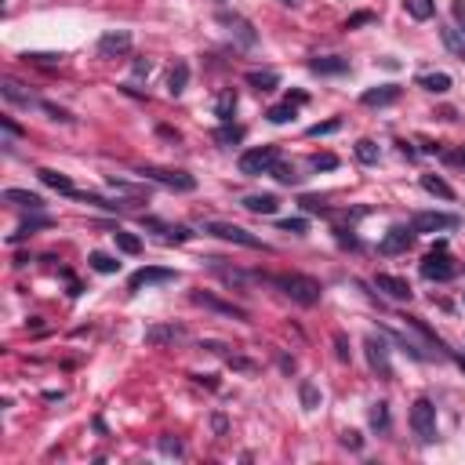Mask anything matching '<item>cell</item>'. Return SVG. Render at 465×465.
<instances>
[{"label": "cell", "instance_id": "cell-1", "mask_svg": "<svg viewBox=\"0 0 465 465\" xmlns=\"http://www.w3.org/2000/svg\"><path fill=\"white\" fill-rule=\"evenodd\" d=\"M277 284H280L284 291L298 302V306H316V302H320V295H324V287H320V280H313V277H302V272H287V277H277Z\"/></svg>", "mask_w": 465, "mask_h": 465}, {"label": "cell", "instance_id": "cell-2", "mask_svg": "<svg viewBox=\"0 0 465 465\" xmlns=\"http://www.w3.org/2000/svg\"><path fill=\"white\" fill-rule=\"evenodd\" d=\"M411 429H414V437H418L422 443L437 440V407H432V400H425V396L414 400V407H411Z\"/></svg>", "mask_w": 465, "mask_h": 465}, {"label": "cell", "instance_id": "cell-3", "mask_svg": "<svg viewBox=\"0 0 465 465\" xmlns=\"http://www.w3.org/2000/svg\"><path fill=\"white\" fill-rule=\"evenodd\" d=\"M204 233H211V236H218V240H229V244H240V247H251V251H269V247H266L254 233L233 226V222H207Z\"/></svg>", "mask_w": 465, "mask_h": 465}, {"label": "cell", "instance_id": "cell-4", "mask_svg": "<svg viewBox=\"0 0 465 465\" xmlns=\"http://www.w3.org/2000/svg\"><path fill=\"white\" fill-rule=\"evenodd\" d=\"M142 179H149L156 186H168V189H179V193H193L197 179L189 171H168V168H138Z\"/></svg>", "mask_w": 465, "mask_h": 465}, {"label": "cell", "instance_id": "cell-5", "mask_svg": "<svg viewBox=\"0 0 465 465\" xmlns=\"http://www.w3.org/2000/svg\"><path fill=\"white\" fill-rule=\"evenodd\" d=\"M364 352H367V364L382 382H393V364H389V345L378 338V334H367L364 338Z\"/></svg>", "mask_w": 465, "mask_h": 465}, {"label": "cell", "instance_id": "cell-6", "mask_svg": "<svg viewBox=\"0 0 465 465\" xmlns=\"http://www.w3.org/2000/svg\"><path fill=\"white\" fill-rule=\"evenodd\" d=\"M277 160H280V149H277V146L247 149L244 156H240V174H269Z\"/></svg>", "mask_w": 465, "mask_h": 465}, {"label": "cell", "instance_id": "cell-7", "mask_svg": "<svg viewBox=\"0 0 465 465\" xmlns=\"http://www.w3.org/2000/svg\"><path fill=\"white\" fill-rule=\"evenodd\" d=\"M218 22L226 26V33L240 44V47H254L259 44V29H254L244 15H229V11H218Z\"/></svg>", "mask_w": 465, "mask_h": 465}, {"label": "cell", "instance_id": "cell-8", "mask_svg": "<svg viewBox=\"0 0 465 465\" xmlns=\"http://www.w3.org/2000/svg\"><path fill=\"white\" fill-rule=\"evenodd\" d=\"M422 277H425V280H451V277H455V262H451V254H447L443 247L429 251L425 259H422Z\"/></svg>", "mask_w": 465, "mask_h": 465}, {"label": "cell", "instance_id": "cell-9", "mask_svg": "<svg viewBox=\"0 0 465 465\" xmlns=\"http://www.w3.org/2000/svg\"><path fill=\"white\" fill-rule=\"evenodd\" d=\"M458 218L455 215H443V211H418L411 222L414 233H440V229H455Z\"/></svg>", "mask_w": 465, "mask_h": 465}, {"label": "cell", "instance_id": "cell-10", "mask_svg": "<svg viewBox=\"0 0 465 465\" xmlns=\"http://www.w3.org/2000/svg\"><path fill=\"white\" fill-rule=\"evenodd\" d=\"M171 280H179V272H174V269L146 266V269H138L135 277L127 280V287H131V291H142V287H156V284H171Z\"/></svg>", "mask_w": 465, "mask_h": 465}, {"label": "cell", "instance_id": "cell-11", "mask_svg": "<svg viewBox=\"0 0 465 465\" xmlns=\"http://www.w3.org/2000/svg\"><path fill=\"white\" fill-rule=\"evenodd\" d=\"M127 51H131V33L127 29H109V33H102V40H99L102 58H120Z\"/></svg>", "mask_w": 465, "mask_h": 465}, {"label": "cell", "instance_id": "cell-12", "mask_svg": "<svg viewBox=\"0 0 465 465\" xmlns=\"http://www.w3.org/2000/svg\"><path fill=\"white\" fill-rule=\"evenodd\" d=\"M414 236H418V233H414L411 226H393L386 236H382V254H404L411 244H414Z\"/></svg>", "mask_w": 465, "mask_h": 465}, {"label": "cell", "instance_id": "cell-13", "mask_svg": "<svg viewBox=\"0 0 465 465\" xmlns=\"http://www.w3.org/2000/svg\"><path fill=\"white\" fill-rule=\"evenodd\" d=\"M193 302L204 309H211V313H222V316H233V320H247V309H240L233 306V302H222L215 295H207V291H193Z\"/></svg>", "mask_w": 465, "mask_h": 465}, {"label": "cell", "instance_id": "cell-14", "mask_svg": "<svg viewBox=\"0 0 465 465\" xmlns=\"http://www.w3.org/2000/svg\"><path fill=\"white\" fill-rule=\"evenodd\" d=\"M375 287L378 291H386L389 298H396V302H407L414 291H411V284L404 280V277H393V272H378L375 277Z\"/></svg>", "mask_w": 465, "mask_h": 465}, {"label": "cell", "instance_id": "cell-15", "mask_svg": "<svg viewBox=\"0 0 465 465\" xmlns=\"http://www.w3.org/2000/svg\"><path fill=\"white\" fill-rule=\"evenodd\" d=\"M360 102H364V106H393V102H400V88H396V84L371 88V91L360 95Z\"/></svg>", "mask_w": 465, "mask_h": 465}, {"label": "cell", "instance_id": "cell-16", "mask_svg": "<svg viewBox=\"0 0 465 465\" xmlns=\"http://www.w3.org/2000/svg\"><path fill=\"white\" fill-rule=\"evenodd\" d=\"M0 95H4L8 102H15V106H40V99H33L29 91H22V84H15L11 76H4V84H0Z\"/></svg>", "mask_w": 465, "mask_h": 465}, {"label": "cell", "instance_id": "cell-17", "mask_svg": "<svg viewBox=\"0 0 465 465\" xmlns=\"http://www.w3.org/2000/svg\"><path fill=\"white\" fill-rule=\"evenodd\" d=\"M244 207H247L251 215H277L280 200L272 197V193H254V197H244Z\"/></svg>", "mask_w": 465, "mask_h": 465}, {"label": "cell", "instance_id": "cell-18", "mask_svg": "<svg viewBox=\"0 0 465 465\" xmlns=\"http://www.w3.org/2000/svg\"><path fill=\"white\" fill-rule=\"evenodd\" d=\"M182 327H174V324H160V327H149L146 331V345H164V342H179L182 338Z\"/></svg>", "mask_w": 465, "mask_h": 465}, {"label": "cell", "instance_id": "cell-19", "mask_svg": "<svg viewBox=\"0 0 465 465\" xmlns=\"http://www.w3.org/2000/svg\"><path fill=\"white\" fill-rule=\"evenodd\" d=\"M313 73H324V76H334V73H345L349 70V58H338V55H327V58H313L309 62Z\"/></svg>", "mask_w": 465, "mask_h": 465}, {"label": "cell", "instance_id": "cell-20", "mask_svg": "<svg viewBox=\"0 0 465 465\" xmlns=\"http://www.w3.org/2000/svg\"><path fill=\"white\" fill-rule=\"evenodd\" d=\"M4 200L15 207H29V211H40L44 207V200L37 193H29V189H4Z\"/></svg>", "mask_w": 465, "mask_h": 465}, {"label": "cell", "instance_id": "cell-21", "mask_svg": "<svg viewBox=\"0 0 465 465\" xmlns=\"http://www.w3.org/2000/svg\"><path fill=\"white\" fill-rule=\"evenodd\" d=\"M186 84H189V66H186V62H174V70L168 76V95H171V99H179V95L186 91Z\"/></svg>", "mask_w": 465, "mask_h": 465}, {"label": "cell", "instance_id": "cell-22", "mask_svg": "<svg viewBox=\"0 0 465 465\" xmlns=\"http://www.w3.org/2000/svg\"><path fill=\"white\" fill-rule=\"evenodd\" d=\"M37 174H40V182H44V186H51V189H58V193H66V197H73V182H70V179H66V174H62V171H51V168H40Z\"/></svg>", "mask_w": 465, "mask_h": 465}, {"label": "cell", "instance_id": "cell-23", "mask_svg": "<svg viewBox=\"0 0 465 465\" xmlns=\"http://www.w3.org/2000/svg\"><path fill=\"white\" fill-rule=\"evenodd\" d=\"M233 113H236V91L226 88V91H218V99H215V117H222V124H226V120H233Z\"/></svg>", "mask_w": 465, "mask_h": 465}, {"label": "cell", "instance_id": "cell-24", "mask_svg": "<svg viewBox=\"0 0 465 465\" xmlns=\"http://www.w3.org/2000/svg\"><path fill=\"white\" fill-rule=\"evenodd\" d=\"M422 189H425V193H432V197H440V200H455V189L447 186L440 174H422Z\"/></svg>", "mask_w": 465, "mask_h": 465}, {"label": "cell", "instance_id": "cell-25", "mask_svg": "<svg viewBox=\"0 0 465 465\" xmlns=\"http://www.w3.org/2000/svg\"><path fill=\"white\" fill-rule=\"evenodd\" d=\"M418 88H425L432 95H443V91H451V76H447V73H422Z\"/></svg>", "mask_w": 465, "mask_h": 465}, {"label": "cell", "instance_id": "cell-26", "mask_svg": "<svg viewBox=\"0 0 465 465\" xmlns=\"http://www.w3.org/2000/svg\"><path fill=\"white\" fill-rule=\"evenodd\" d=\"M247 84L254 88V91H272V88H277L280 84V73H272V70H254V73H247Z\"/></svg>", "mask_w": 465, "mask_h": 465}, {"label": "cell", "instance_id": "cell-27", "mask_svg": "<svg viewBox=\"0 0 465 465\" xmlns=\"http://www.w3.org/2000/svg\"><path fill=\"white\" fill-rule=\"evenodd\" d=\"M244 135H247V131H244L240 124H229V120H226V124L215 131V142H222V146H236V142H244Z\"/></svg>", "mask_w": 465, "mask_h": 465}, {"label": "cell", "instance_id": "cell-28", "mask_svg": "<svg viewBox=\"0 0 465 465\" xmlns=\"http://www.w3.org/2000/svg\"><path fill=\"white\" fill-rule=\"evenodd\" d=\"M295 113H298V102H291V99H284L280 106H272L269 109V124H287V120H295Z\"/></svg>", "mask_w": 465, "mask_h": 465}, {"label": "cell", "instance_id": "cell-29", "mask_svg": "<svg viewBox=\"0 0 465 465\" xmlns=\"http://www.w3.org/2000/svg\"><path fill=\"white\" fill-rule=\"evenodd\" d=\"M88 262H91V269H95V272H106V277H109V272H117V269H120V262L113 259V254H106V251H95Z\"/></svg>", "mask_w": 465, "mask_h": 465}, {"label": "cell", "instance_id": "cell-30", "mask_svg": "<svg viewBox=\"0 0 465 465\" xmlns=\"http://www.w3.org/2000/svg\"><path fill=\"white\" fill-rule=\"evenodd\" d=\"M211 269H215L226 284H236V287H247V280H251L247 272H240V269H226V266H218V259H211Z\"/></svg>", "mask_w": 465, "mask_h": 465}, {"label": "cell", "instance_id": "cell-31", "mask_svg": "<svg viewBox=\"0 0 465 465\" xmlns=\"http://www.w3.org/2000/svg\"><path fill=\"white\" fill-rule=\"evenodd\" d=\"M298 396H302V407H306V411H316V407H320V389L313 386L309 378H302V386H298Z\"/></svg>", "mask_w": 465, "mask_h": 465}, {"label": "cell", "instance_id": "cell-32", "mask_svg": "<svg viewBox=\"0 0 465 465\" xmlns=\"http://www.w3.org/2000/svg\"><path fill=\"white\" fill-rule=\"evenodd\" d=\"M272 179H277V182H284V186H295L298 179H302V174L295 171V164H284V160H277V164H272Z\"/></svg>", "mask_w": 465, "mask_h": 465}, {"label": "cell", "instance_id": "cell-33", "mask_svg": "<svg viewBox=\"0 0 465 465\" xmlns=\"http://www.w3.org/2000/svg\"><path fill=\"white\" fill-rule=\"evenodd\" d=\"M432 11H437L432 0H407V15H411V19H418V22H429Z\"/></svg>", "mask_w": 465, "mask_h": 465}, {"label": "cell", "instance_id": "cell-34", "mask_svg": "<svg viewBox=\"0 0 465 465\" xmlns=\"http://www.w3.org/2000/svg\"><path fill=\"white\" fill-rule=\"evenodd\" d=\"M113 240H117V247H120L124 254H138V251H142V240H138L135 233H127V229H117Z\"/></svg>", "mask_w": 465, "mask_h": 465}, {"label": "cell", "instance_id": "cell-35", "mask_svg": "<svg viewBox=\"0 0 465 465\" xmlns=\"http://www.w3.org/2000/svg\"><path fill=\"white\" fill-rule=\"evenodd\" d=\"M51 226V218H33V222H26V226H19V233H11V244H19V240H26V236H33L37 229H47Z\"/></svg>", "mask_w": 465, "mask_h": 465}, {"label": "cell", "instance_id": "cell-36", "mask_svg": "<svg viewBox=\"0 0 465 465\" xmlns=\"http://www.w3.org/2000/svg\"><path fill=\"white\" fill-rule=\"evenodd\" d=\"M371 425L378 429V432H389V404H371Z\"/></svg>", "mask_w": 465, "mask_h": 465}, {"label": "cell", "instance_id": "cell-37", "mask_svg": "<svg viewBox=\"0 0 465 465\" xmlns=\"http://www.w3.org/2000/svg\"><path fill=\"white\" fill-rule=\"evenodd\" d=\"M357 160H360V164H378V146H375L371 138H360L357 142Z\"/></svg>", "mask_w": 465, "mask_h": 465}, {"label": "cell", "instance_id": "cell-38", "mask_svg": "<svg viewBox=\"0 0 465 465\" xmlns=\"http://www.w3.org/2000/svg\"><path fill=\"white\" fill-rule=\"evenodd\" d=\"M443 44L455 51V58H462V62H465V40L458 37V29H451V26H447V29H443Z\"/></svg>", "mask_w": 465, "mask_h": 465}, {"label": "cell", "instance_id": "cell-39", "mask_svg": "<svg viewBox=\"0 0 465 465\" xmlns=\"http://www.w3.org/2000/svg\"><path fill=\"white\" fill-rule=\"evenodd\" d=\"M338 127H342V117H334V120H324V124H313L306 135H309V138H320V135H334Z\"/></svg>", "mask_w": 465, "mask_h": 465}, {"label": "cell", "instance_id": "cell-40", "mask_svg": "<svg viewBox=\"0 0 465 465\" xmlns=\"http://www.w3.org/2000/svg\"><path fill=\"white\" fill-rule=\"evenodd\" d=\"M156 447H160V455H168V458H182V443L171 440V437H160Z\"/></svg>", "mask_w": 465, "mask_h": 465}, {"label": "cell", "instance_id": "cell-41", "mask_svg": "<svg viewBox=\"0 0 465 465\" xmlns=\"http://www.w3.org/2000/svg\"><path fill=\"white\" fill-rule=\"evenodd\" d=\"M193 233H189L186 226H168L164 229V244H182V240H189Z\"/></svg>", "mask_w": 465, "mask_h": 465}, {"label": "cell", "instance_id": "cell-42", "mask_svg": "<svg viewBox=\"0 0 465 465\" xmlns=\"http://www.w3.org/2000/svg\"><path fill=\"white\" fill-rule=\"evenodd\" d=\"M334 352H338V360H342V364H349L352 352H349V338H345V331H334Z\"/></svg>", "mask_w": 465, "mask_h": 465}, {"label": "cell", "instance_id": "cell-43", "mask_svg": "<svg viewBox=\"0 0 465 465\" xmlns=\"http://www.w3.org/2000/svg\"><path fill=\"white\" fill-rule=\"evenodd\" d=\"M280 229H284V233H295V236H302V233L309 229V222H306V218H284V222H280Z\"/></svg>", "mask_w": 465, "mask_h": 465}, {"label": "cell", "instance_id": "cell-44", "mask_svg": "<svg viewBox=\"0 0 465 465\" xmlns=\"http://www.w3.org/2000/svg\"><path fill=\"white\" fill-rule=\"evenodd\" d=\"M313 168L316 171H331V168H338V156H334V153H320V156H313Z\"/></svg>", "mask_w": 465, "mask_h": 465}, {"label": "cell", "instance_id": "cell-45", "mask_svg": "<svg viewBox=\"0 0 465 465\" xmlns=\"http://www.w3.org/2000/svg\"><path fill=\"white\" fill-rule=\"evenodd\" d=\"M40 109H44V113H51V120H62V124H70V120H73L66 109H58V106H51V102H40Z\"/></svg>", "mask_w": 465, "mask_h": 465}, {"label": "cell", "instance_id": "cell-46", "mask_svg": "<svg viewBox=\"0 0 465 465\" xmlns=\"http://www.w3.org/2000/svg\"><path fill=\"white\" fill-rule=\"evenodd\" d=\"M364 22H375V15H371V11H357V15H349L345 29H357V26H364Z\"/></svg>", "mask_w": 465, "mask_h": 465}, {"label": "cell", "instance_id": "cell-47", "mask_svg": "<svg viewBox=\"0 0 465 465\" xmlns=\"http://www.w3.org/2000/svg\"><path fill=\"white\" fill-rule=\"evenodd\" d=\"M342 443L352 447V451H360V447H364V437H360L357 429H349V432H342Z\"/></svg>", "mask_w": 465, "mask_h": 465}, {"label": "cell", "instance_id": "cell-48", "mask_svg": "<svg viewBox=\"0 0 465 465\" xmlns=\"http://www.w3.org/2000/svg\"><path fill=\"white\" fill-rule=\"evenodd\" d=\"M149 73H153V62L149 58H138L135 62V76H149Z\"/></svg>", "mask_w": 465, "mask_h": 465}, {"label": "cell", "instance_id": "cell-49", "mask_svg": "<svg viewBox=\"0 0 465 465\" xmlns=\"http://www.w3.org/2000/svg\"><path fill=\"white\" fill-rule=\"evenodd\" d=\"M229 364L236 367V371H254V364H251V360H244V357H229Z\"/></svg>", "mask_w": 465, "mask_h": 465}, {"label": "cell", "instance_id": "cell-50", "mask_svg": "<svg viewBox=\"0 0 465 465\" xmlns=\"http://www.w3.org/2000/svg\"><path fill=\"white\" fill-rule=\"evenodd\" d=\"M0 124H4V131H8V135H22V127H19V124H15L11 117H4V120H0Z\"/></svg>", "mask_w": 465, "mask_h": 465}, {"label": "cell", "instance_id": "cell-51", "mask_svg": "<svg viewBox=\"0 0 465 465\" xmlns=\"http://www.w3.org/2000/svg\"><path fill=\"white\" fill-rule=\"evenodd\" d=\"M211 425H215V432H218V437L226 432V418H222V414H215V418H211Z\"/></svg>", "mask_w": 465, "mask_h": 465}, {"label": "cell", "instance_id": "cell-52", "mask_svg": "<svg viewBox=\"0 0 465 465\" xmlns=\"http://www.w3.org/2000/svg\"><path fill=\"white\" fill-rule=\"evenodd\" d=\"M458 364H462V371H465V357H458Z\"/></svg>", "mask_w": 465, "mask_h": 465}, {"label": "cell", "instance_id": "cell-53", "mask_svg": "<svg viewBox=\"0 0 465 465\" xmlns=\"http://www.w3.org/2000/svg\"><path fill=\"white\" fill-rule=\"evenodd\" d=\"M458 160H462V164H465V149H462V153H458Z\"/></svg>", "mask_w": 465, "mask_h": 465}, {"label": "cell", "instance_id": "cell-54", "mask_svg": "<svg viewBox=\"0 0 465 465\" xmlns=\"http://www.w3.org/2000/svg\"><path fill=\"white\" fill-rule=\"evenodd\" d=\"M284 4H295V0H284Z\"/></svg>", "mask_w": 465, "mask_h": 465}, {"label": "cell", "instance_id": "cell-55", "mask_svg": "<svg viewBox=\"0 0 465 465\" xmlns=\"http://www.w3.org/2000/svg\"><path fill=\"white\" fill-rule=\"evenodd\" d=\"M218 4H226V0H218Z\"/></svg>", "mask_w": 465, "mask_h": 465}]
</instances>
